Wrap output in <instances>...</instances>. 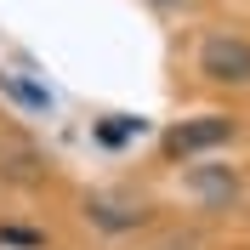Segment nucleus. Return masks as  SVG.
Wrapping results in <instances>:
<instances>
[{"label": "nucleus", "mask_w": 250, "mask_h": 250, "mask_svg": "<svg viewBox=\"0 0 250 250\" xmlns=\"http://www.w3.org/2000/svg\"><path fill=\"white\" fill-rule=\"evenodd\" d=\"M199 74L210 85H250V40H239V34H205Z\"/></svg>", "instance_id": "1"}, {"label": "nucleus", "mask_w": 250, "mask_h": 250, "mask_svg": "<svg viewBox=\"0 0 250 250\" xmlns=\"http://www.w3.org/2000/svg\"><path fill=\"white\" fill-rule=\"evenodd\" d=\"M154 6H159V12H176V6H188V0H154Z\"/></svg>", "instance_id": "7"}, {"label": "nucleus", "mask_w": 250, "mask_h": 250, "mask_svg": "<svg viewBox=\"0 0 250 250\" xmlns=\"http://www.w3.org/2000/svg\"><path fill=\"white\" fill-rule=\"evenodd\" d=\"M85 216L97 228H108V233H125V228H137L142 222V205H120V199H85Z\"/></svg>", "instance_id": "5"}, {"label": "nucleus", "mask_w": 250, "mask_h": 250, "mask_svg": "<svg viewBox=\"0 0 250 250\" xmlns=\"http://www.w3.org/2000/svg\"><path fill=\"white\" fill-rule=\"evenodd\" d=\"M131 131H142V120H125V114H114V120L103 125V142H125Z\"/></svg>", "instance_id": "6"}, {"label": "nucleus", "mask_w": 250, "mask_h": 250, "mask_svg": "<svg viewBox=\"0 0 250 250\" xmlns=\"http://www.w3.org/2000/svg\"><path fill=\"white\" fill-rule=\"evenodd\" d=\"M239 125L228 114H199V120H182L176 131H165V159H193L205 148H222V142H233Z\"/></svg>", "instance_id": "2"}, {"label": "nucleus", "mask_w": 250, "mask_h": 250, "mask_svg": "<svg viewBox=\"0 0 250 250\" xmlns=\"http://www.w3.org/2000/svg\"><path fill=\"white\" fill-rule=\"evenodd\" d=\"M188 193L199 205H210V210H228L239 199V171L233 165H193L188 171Z\"/></svg>", "instance_id": "3"}, {"label": "nucleus", "mask_w": 250, "mask_h": 250, "mask_svg": "<svg viewBox=\"0 0 250 250\" xmlns=\"http://www.w3.org/2000/svg\"><path fill=\"white\" fill-rule=\"evenodd\" d=\"M0 176H6V182H40L46 165H40V154L23 148V142H0Z\"/></svg>", "instance_id": "4"}]
</instances>
